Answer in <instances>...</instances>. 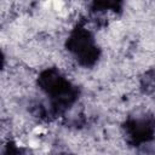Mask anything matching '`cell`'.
Listing matches in <instances>:
<instances>
[{
	"instance_id": "5",
	"label": "cell",
	"mask_w": 155,
	"mask_h": 155,
	"mask_svg": "<svg viewBox=\"0 0 155 155\" xmlns=\"http://www.w3.org/2000/svg\"><path fill=\"white\" fill-rule=\"evenodd\" d=\"M2 155H24V153L23 149L19 148L17 144H15L13 142H8L4 148Z\"/></svg>"
},
{
	"instance_id": "1",
	"label": "cell",
	"mask_w": 155,
	"mask_h": 155,
	"mask_svg": "<svg viewBox=\"0 0 155 155\" xmlns=\"http://www.w3.org/2000/svg\"><path fill=\"white\" fill-rule=\"evenodd\" d=\"M39 90L47 98V117H57L73 107L80 96V90L58 68L44 69L36 80Z\"/></svg>"
},
{
	"instance_id": "4",
	"label": "cell",
	"mask_w": 155,
	"mask_h": 155,
	"mask_svg": "<svg viewBox=\"0 0 155 155\" xmlns=\"http://www.w3.org/2000/svg\"><path fill=\"white\" fill-rule=\"evenodd\" d=\"M140 86L145 94L155 98V68L148 70L143 75Z\"/></svg>"
},
{
	"instance_id": "2",
	"label": "cell",
	"mask_w": 155,
	"mask_h": 155,
	"mask_svg": "<svg viewBox=\"0 0 155 155\" xmlns=\"http://www.w3.org/2000/svg\"><path fill=\"white\" fill-rule=\"evenodd\" d=\"M65 48L76 63L84 68L94 67L101 57V48L92 31L86 28L84 22L76 23L70 30L65 41Z\"/></svg>"
},
{
	"instance_id": "3",
	"label": "cell",
	"mask_w": 155,
	"mask_h": 155,
	"mask_svg": "<svg viewBox=\"0 0 155 155\" xmlns=\"http://www.w3.org/2000/svg\"><path fill=\"white\" fill-rule=\"evenodd\" d=\"M122 132L130 145L139 147L155 136V117L149 113L128 116L122 124Z\"/></svg>"
},
{
	"instance_id": "6",
	"label": "cell",
	"mask_w": 155,
	"mask_h": 155,
	"mask_svg": "<svg viewBox=\"0 0 155 155\" xmlns=\"http://www.w3.org/2000/svg\"><path fill=\"white\" fill-rule=\"evenodd\" d=\"M57 155H67V154H57Z\"/></svg>"
}]
</instances>
